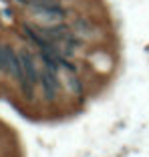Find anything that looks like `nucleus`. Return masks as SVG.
I'll return each instance as SVG.
<instances>
[{
    "mask_svg": "<svg viewBox=\"0 0 149 157\" xmlns=\"http://www.w3.org/2000/svg\"><path fill=\"white\" fill-rule=\"evenodd\" d=\"M69 24L73 26V30L79 34L87 44L97 42L99 38H101V34H103L101 28H99V24L95 22L91 16H87V14H77V16H73V18L69 20Z\"/></svg>",
    "mask_w": 149,
    "mask_h": 157,
    "instance_id": "3",
    "label": "nucleus"
},
{
    "mask_svg": "<svg viewBox=\"0 0 149 157\" xmlns=\"http://www.w3.org/2000/svg\"><path fill=\"white\" fill-rule=\"evenodd\" d=\"M18 55H20V63H22V71H24L26 81L38 89V78H40V69H42L38 52L30 51V48H18Z\"/></svg>",
    "mask_w": 149,
    "mask_h": 157,
    "instance_id": "4",
    "label": "nucleus"
},
{
    "mask_svg": "<svg viewBox=\"0 0 149 157\" xmlns=\"http://www.w3.org/2000/svg\"><path fill=\"white\" fill-rule=\"evenodd\" d=\"M26 8L32 14L34 22L40 24H59V22H69L73 18L69 6H65L63 0H36Z\"/></svg>",
    "mask_w": 149,
    "mask_h": 157,
    "instance_id": "1",
    "label": "nucleus"
},
{
    "mask_svg": "<svg viewBox=\"0 0 149 157\" xmlns=\"http://www.w3.org/2000/svg\"><path fill=\"white\" fill-rule=\"evenodd\" d=\"M38 93L44 105H61L65 101V87L59 71H52L42 67L40 69V78H38Z\"/></svg>",
    "mask_w": 149,
    "mask_h": 157,
    "instance_id": "2",
    "label": "nucleus"
}]
</instances>
